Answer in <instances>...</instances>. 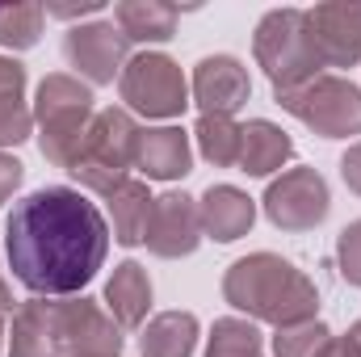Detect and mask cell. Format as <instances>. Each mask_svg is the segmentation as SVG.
Returning <instances> with one entry per match:
<instances>
[{"label":"cell","instance_id":"cell-28","mask_svg":"<svg viewBox=\"0 0 361 357\" xmlns=\"http://www.w3.org/2000/svg\"><path fill=\"white\" fill-rule=\"evenodd\" d=\"M101 8H105L101 0H47V4H42V13H47V17H59V21L92 17V13H101Z\"/></svg>","mask_w":361,"mask_h":357},{"label":"cell","instance_id":"cell-26","mask_svg":"<svg viewBox=\"0 0 361 357\" xmlns=\"http://www.w3.org/2000/svg\"><path fill=\"white\" fill-rule=\"evenodd\" d=\"M328 341H332V328L324 320H302L273 332V357H319Z\"/></svg>","mask_w":361,"mask_h":357},{"label":"cell","instance_id":"cell-14","mask_svg":"<svg viewBox=\"0 0 361 357\" xmlns=\"http://www.w3.org/2000/svg\"><path fill=\"white\" fill-rule=\"evenodd\" d=\"M197 214H202V236H210L219 244H235L240 236L252 231L257 202L235 185H210L197 198Z\"/></svg>","mask_w":361,"mask_h":357},{"label":"cell","instance_id":"cell-10","mask_svg":"<svg viewBox=\"0 0 361 357\" xmlns=\"http://www.w3.org/2000/svg\"><path fill=\"white\" fill-rule=\"evenodd\" d=\"M63 59L89 85H114L130 59V42L114 21H80L63 34Z\"/></svg>","mask_w":361,"mask_h":357},{"label":"cell","instance_id":"cell-15","mask_svg":"<svg viewBox=\"0 0 361 357\" xmlns=\"http://www.w3.org/2000/svg\"><path fill=\"white\" fill-rule=\"evenodd\" d=\"M135 169L147 181H180L193 169V143L180 126H147L139 131Z\"/></svg>","mask_w":361,"mask_h":357},{"label":"cell","instance_id":"cell-12","mask_svg":"<svg viewBox=\"0 0 361 357\" xmlns=\"http://www.w3.org/2000/svg\"><path fill=\"white\" fill-rule=\"evenodd\" d=\"M252 97V80L248 68L235 55H206L193 68L189 80V101L202 114H219V118H235V109Z\"/></svg>","mask_w":361,"mask_h":357},{"label":"cell","instance_id":"cell-19","mask_svg":"<svg viewBox=\"0 0 361 357\" xmlns=\"http://www.w3.org/2000/svg\"><path fill=\"white\" fill-rule=\"evenodd\" d=\"M294 156V143L290 135L269 122V118H252L244 126V143H240V173L248 177H273L281 173V164Z\"/></svg>","mask_w":361,"mask_h":357},{"label":"cell","instance_id":"cell-3","mask_svg":"<svg viewBox=\"0 0 361 357\" xmlns=\"http://www.w3.org/2000/svg\"><path fill=\"white\" fill-rule=\"evenodd\" d=\"M252 55L269 76L273 92L302 89L307 80L324 76V55L315 47L307 8H269L252 34Z\"/></svg>","mask_w":361,"mask_h":357},{"label":"cell","instance_id":"cell-33","mask_svg":"<svg viewBox=\"0 0 361 357\" xmlns=\"http://www.w3.org/2000/svg\"><path fill=\"white\" fill-rule=\"evenodd\" d=\"M349 332H353V337H357V345H361V320H357V324H353V328H349Z\"/></svg>","mask_w":361,"mask_h":357},{"label":"cell","instance_id":"cell-31","mask_svg":"<svg viewBox=\"0 0 361 357\" xmlns=\"http://www.w3.org/2000/svg\"><path fill=\"white\" fill-rule=\"evenodd\" d=\"M319 357H361V345L353 332H345V337H332L324 349H319Z\"/></svg>","mask_w":361,"mask_h":357},{"label":"cell","instance_id":"cell-1","mask_svg":"<svg viewBox=\"0 0 361 357\" xmlns=\"http://www.w3.org/2000/svg\"><path fill=\"white\" fill-rule=\"evenodd\" d=\"M4 253L13 277L34 298H76L105 265L109 223L80 189L47 185L13 202Z\"/></svg>","mask_w":361,"mask_h":357},{"label":"cell","instance_id":"cell-7","mask_svg":"<svg viewBox=\"0 0 361 357\" xmlns=\"http://www.w3.org/2000/svg\"><path fill=\"white\" fill-rule=\"evenodd\" d=\"M118 92L126 101L130 114L143 118H180L189 105V80L180 72V63L164 51H139L126 59L122 76H118Z\"/></svg>","mask_w":361,"mask_h":357},{"label":"cell","instance_id":"cell-2","mask_svg":"<svg viewBox=\"0 0 361 357\" xmlns=\"http://www.w3.org/2000/svg\"><path fill=\"white\" fill-rule=\"evenodd\" d=\"M223 298L252 324L290 328L302 320H319L315 282L277 253H248L223 273Z\"/></svg>","mask_w":361,"mask_h":357},{"label":"cell","instance_id":"cell-30","mask_svg":"<svg viewBox=\"0 0 361 357\" xmlns=\"http://www.w3.org/2000/svg\"><path fill=\"white\" fill-rule=\"evenodd\" d=\"M341 177H345V185L361 198V139L345 152V156H341Z\"/></svg>","mask_w":361,"mask_h":357},{"label":"cell","instance_id":"cell-13","mask_svg":"<svg viewBox=\"0 0 361 357\" xmlns=\"http://www.w3.org/2000/svg\"><path fill=\"white\" fill-rule=\"evenodd\" d=\"M307 21L324 55V68L361 63V0H324L307 8Z\"/></svg>","mask_w":361,"mask_h":357},{"label":"cell","instance_id":"cell-27","mask_svg":"<svg viewBox=\"0 0 361 357\" xmlns=\"http://www.w3.org/2000/svg\"><path fill=\"white\" fill-rule=\"evenodd\" d=\"M336 265L349 286H361V219H353L341 236H336Z\"/></svg>","mask_w":361,"mask_h":357},{"label":"cell","instance_id":"cell-5","mask_svg":"<svg viewBox=\"0 0 361 357\" xmlns=\"http://www.w3.org/2000/svg\"><path fill=\"white\" fill-rule=\"evenodd\" d=\"M139 122L126 105H109V109H97L89 135L76 152V160L68 164L72 181H80L85 189L109 198L118 185H126V173L135 169V152H139Z\"/></svg>","mask_w":361,"mask_h":357},{"label":"cell","instance_id":"cell-18","mask_svg":"<svg viewBox=\"0 0 361 357\" xmlns=\"http://www.w3.org/2000/svg\"><path fill=\"white\" fill-rule=\"evenodd\" d=\"M177 21L180 8L164 4V0H122V4H114V25L122 30L126 42H143V47L169 42L177 34Z\"/></svg>","mask_w":361,"mask_h":357},{"label":"cell","instance_id":"cell-4","mask_svg":"<svg viewBox=\"0 0 361 357\" xmlns=\"http://www.w3.org/2000/svg\"><path fill=\"white\" fill-rule=\"evenodd\" d=\"M92 118H97L92 89L80 76H68V72L42 76L34 92V126H38V147L55 169H68L76 160Z\"/></svg>","mask_w":361,"mask_h":357},{"label":"cell","instance_id":"cell-11","mask_svg":"<svg viewBox=\"0 0 361 357\" xmlns=\"http://www.w3.org/2000/svg\"><path fill=\"white\" fill-rule=\"evenodd\" d=\"M143 244L152 257H164V261H180L189 253H197L202 244V214H197V198L189 193H160L152 202V219H147V231H143Z\"/></svg>","mask_w":361,"mask_h":357},{"label":"cell","instance_id":"cell-16","mask_svg":"<svg viewBox=\"0 0 361 357\" xmlns=\"http://www.w3.org/2000/svg\"><path fill=\"white\" fill-rule=\"evenodd\" d=\"M105 311L118 320V328H143L152 311V277L139 261L114 265L105 282Z\"/></svg>","mask_w":361,"mask_h":357},{"label":"cell","instance_id":"cell-29","mask_svg":"<svg viewBox=\"0 0 361 357\" xmlns=\"http://www.w3.org/2000/svg\"><path fill=\"white\" fill-rule=\"evenodd\" d=\"M25 177V164L17 160V156H8V152H0V206L17 193V185Z\"/></svg>","mask_w":361,"mask_h":357},{"label":"cell","instance_id":"cell-24","mask_svg":"<svg viewBox=\"0 0 361 357\" xmlns=\"http://www.w3.org/2000/svg\"><path fill=\"white\" fill-rule=\"evenodd\" d=\"M206 357H265V341L252 320L223 315V320H214V328L206 337Z\"/></svg>","mask_w":361,"mask_h":357},{"label":"cell","instance_id":"cell-9","mask_svg":"<svg viewBox=\"0 0 361 357\" xmlns=\"http://www.w3.org/2000/svg\"><path fill=\"white\" fill-rule=\"evenodd\" d=\"M265 219L281 231H311L328 219L332 210V193H328V181L319 177L315 169H286L281 177L269 181L265 198Z\"/></svg>","mask_w":361,"mask_h":357},{"label":"cell","instance_id":"cell-22","mask_svg":"<svg viewBox=\"0 0 361 357\" xmlns=\"http://www.w3.org/2000/svg\"><path fill=\"white\" fill-rule=\"evenodd\" d=\"M105 202H109V219H114V240L122 248L143 244V231H147V219H152V202H156L147 193V181H126Z\"/></svg>","mask_w":361,"mask_h":357},{"label":"cell","instance_id":"cell-21","mask_svg":"<svg viewBox=\"0 0 361 357\" xmlns=\"http://www.w3.org/2000/svg\"><path fill=\"white\" fill-rule=\"evenodd\" d=\"M197 349V315L193 311H160L139 328L143 357H193Z\"/></svg>","mask_w":361,"mask_h":357},{"label":"cell","instance_id":"cell-34","mask_svg":"<svg viewBox=\"0 0 361 357\" xmlns=\"http://www.w3.org/2000/svg\"><path fill=\"white\" fill-rule=\"evenodd\" d=\"M0 349H4V315H0Z\"/></svg>","mask_w":361,"mask_h":357},{"label":"cell","instance_id":"cell-25","mask_svg":"<svg viewBox=\"0 0 361 357\" xmlns=\"http://www.w3.org/2000/svg\"><path fill=\"white\" fill-rule=\"evenodd\" d=\"M42 4H0V47L30 51L42 38Z\"/></svg>","mask_w":361,"mask_h":357},{"label":"cell","instance_id":"cell-23","mask_svg":"<svg viewBox=\"0 0 361 357\" xmlns=\"http://www.w3.org/2000/svg\"><path fill=\"white\" fill-rule=\"evenodd\" d=\"M193 143L202 152V160H210L214 169H240V143H244V126L235 118H219V114H202L193 126Z\"/></svg>","mask_w":361,"mask_h":357},{"label":"cell","instance_id":"cell-8","mask_svg":"<svg viewBox=\"0 0 361 357\" xmlns=\"http://www.w3.org/2000/svg\"><path fill=\"white\" fill-rule=\"evenodd\" d=\"M55 349L59 357H122L118 320L89 294L55 303Z\"/></svg>","mask_w":361,"mask_h":357},{"label":"cell","instance_id":"cell-20","mask_svg":"<svg viewBox=\"0 0 361 357\" xmlns=\"http://www.w3.org/2000/svg\"><path fill=\"white\" fill-rule=\"evenodd\" d=\"M8 357H59V349H55V303L30 298L13 311Z\"/></svg>","mask_w":361,"mask_h":357},{"label":"cell","instance_id":"cell-6","mask_svg":"<svg viewBox=\"0 0 361 357\" xmlns=\"http://www.w3.org/2000/svg\"><path fill=\"white\" fill-rule=\"evenodd\" d=\"M277 105L298 118L302 126H311L324 139H353L361 135V89L345 76H315L302 89L273 92Z\"/></svg>","mask_w":361,"mask_h":357},{"label":"cell","instance_id":"cell-32","mask_svg":"<svg viewBox=\"0 0 361 357\" xmlns=\"http://www.w3.org/2000/svg\"><path fill=\"white\" fill-rule=\"evenodd\" d=\"M8 311H13V290H8V277L0 269V315H8Z\"/></svg>","mask_w":361,"mask_h":357},{"label":"cell","instance_id":"cell-17","mask_svg":"<svg viewBox=\"0 0 361 357\" xmlns=\"http://www.w3.org/2000/svg\"><path fill=\"white\" fill-rule=\"evenodd\" d=\"M34 135V105L25 101V63L0 55V152Z\"/></svg>","mask_w":361,"mask_h":357}]
</instances>
